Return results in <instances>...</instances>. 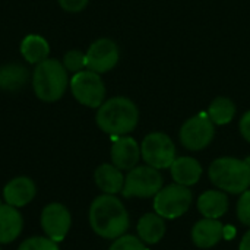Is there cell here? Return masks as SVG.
<instances>
[{"label": "cell", "instance_id": "6da1fadb", "mask_svg": "<svg viewBox=\"0 0 250 250\" xmlns=\"http://www.w3.org/2000/svg\"><path fill=\"white\" fill-rule=\"evenodd\" d=\"M89 226L92 231L107 240H114L126 234L130 221L125 205L114 195H100L97 196L88 214Z\"/></svg>", "mask_w": 250, "mask_h": 250}, {"label": "cell", "instance_id": "7a4b0ae2", "mask_svg": "<svg viewBox=\"0 0 250 250\" xmlns=\"http://www.w3.org/2000/svg\"><path fill=\"white\" fill-rule=\"evenodd\" d=\"M138 120V107L126 97H114L104 101L98 107L95 116L98 127L111 136H125L130 133L136 127Z\"/></svg>", "mask_w": 250, "mask_h": 250}, {"label": "cell", "instance_id": "3957f363", "mask_svg": "<svg viewBox=\"0 0 250 250\" xmlns=\"http://www.w3.org/2000/svg\"><path fill=\"white\" fill-rule=\"evenodd\" d=\"M208 176L211 183L220 190L242 195L250 188V157L245 160L221 157L209 166Z\"/></svg>", "mask_w": 250, "mask_h": 250}, {"label": "cell", "instance_id": "277c9868", "mask_svg": "<svg viewBox=\"0 0 250 250\" xmlns=\"http://www.w3.org/2000/svg\"><path fill=\"white\" fill-rule=\"evenodd\" d=\"M69 72L56 59H45L32 72V89L38 100L54 103L60 100L69 86Z\"/></svg>", "mask_w": 250, "mask_h": 250}, {"label": "cell", "instance_id": "5b68a950", "mask_svg": "<svg viewBox=\"0 0 250 250\" xmlns=\"http://www.w3.org/2000/svg\"><path fill=\"white\" fill-rule=\"evenodd\" d=\"M163 189V176L161 173L151 166H136L129 170L125 177V186L122 195L127 199L139 198H154Z\"/></svg>", "mask_w": 250, "mask_h": 250}, {"label": "cell", "instance_id": "8992f818", "mask_svg": "<svg viewBox=\"0 0 250 250\" xmlns=\"http://www.w3.org/2000/svg\"><path fill=\"white\" fill-rule=\"evenodd\" d=\"M192 201L189 188L177 183L168 185L154 196V211L164 220H176L189 211Z\"/></svg>", "mask_w": 250, "mask_h": 250}, {"label": "cell", "instance_id": "52a82bcc", "mask_svg": "<svg viewBox=\"0 0 250 250\" xmlns=\"http://www.w3.org/2000/svg\"><path fill=\"white\" fill-rule=\"evenodd\" d=\"M75 100L89 108H98L105 98V86L100 76L92 70H82L75 73L69 82Z\"/></svg>", "mask_w": 250, "mask_h": 250}, {"label": "cell", "instance_id": "ba28073f", "mask_svg": "<svg viewBox=\"0 0 250 250\" xmlns=\"http://www.w3.org/2000/svg\"><path fill=\"white\" fill-rule=\"evenodd\" d=\"M141 157L148 166L157 170L170 168L176 160V146L168 135L152 132L146 135L141 144Z\"/></svg>", "mask_w": 250, "mask_h": 250}, {"label": "cell", "instance_id": "9c48e42d", "mask_svg": "<svg viewBox=\"0 0 250 250\" xmlns=\"http://www.w3.org/2000/svg\"><path fill=\"white\" fill-rule=\"evenodd\" d=\"M179 136L186 149L201 151L212 142L215 136V127L208 114L201 113L183 123Z\"/></svg>", "mask_w": 250, "mask_h": 250}, {"label": "cell", "instance_id": "30bf717a", "mask_svg": "<svg viewBox=\"0 0 250 250\" xmlns=\"http://www.w3.org/2000/svg\"><path fill=\"white\" fill-rule=\"evenodd\" d=\"M40 223L44 234L56 243H60L69 234L72 217L69 209L63 204L53 202L44 207V209L41 211Z\"/></svg>", "mask_w": 250, "mask_h": 250}, {"label": "cell", "instance_id": "8fae6325", "mask_svg": "<svg viewBox=\"0 0 250 250\" xmlns=\"http://www.w3.org/2000/svg\"><path fill=\"white\" fill-rule=\"evenodd\" d=\"M85 54L86 69L100 75L111 70L119 62V47L110 38H100L94 41Z\"/></svg>", "mask_w": 250, "mask_h": 250}, {"label": "cell", "instance_id": "7c38bea8", "mask_svg": "<svg viewBox=\"0 0 250 250\" xmlns=\"http://www.w3.org/2000/svg\"><path fill=\"white\" fill-rule=\"evenodd\" d=\"M111 164L119 170H132L141 158V146L130 136H117L111 145Z\"/></svg>", "mask_w": 250, "mask_h": 250}, {"label": "cell", "instance_id": "4fadbf2b", "mask_svg": "<svg viewBox=\"0 0 250 250\" xmlns=\"http://www.w3.org/2000/svg\"><path fill=\"white\" fill-rule=\"evenodd\" d=\"M37 195L35 183L26 177L19 176L7 182L3 188V199L7 205H12L15 208L26 207Z\"/></svg>", "mask_w": 250, "mask_h": 250}, {"label": "cell", "instance_id": "5bb4252c", "mask_svg": "<svg viewBox=\"0 0 250 250\" xmlns=\"http://www.w3.org/2000/svg\"><path fill=\"white\" fill-rule=\"evenodd\" d=\"M224 237V226L220 220L202 218L192 229V242L201 249L217 246Z\"/></svg>", "mask_w": 250, "mask_h": 250}, {"label": "cell", "instance_id": "9a60e30c", "mask_svg": "<svg viewBox=\"0 0 250 250\" xmlns=\"http://www.w3.org/2000/svg\"><path fill=\"white\" fill-rule=\"evenodd\" d=\"M170 173L177 185L190 188L196 185L202 177V166L192 157H176L170 166Z\"/></svg>", "mask_w": 250, "mask_h": 250}, {"label": "cell", "instance_id": "2e32d148", "mask_svg": "<svg viewBox=\"0 0 250 250\" xmlns=\"http://www.w3.org/2000/svg\"><path fill=\"white\" fill-rule=\"evenodd\" d=\"M23 229V220L18 208L12 205H0V245L15 242Z\"/></svg>", "mask_w": 250, "mask_h": 250}, {"label": "cell", "instance_id": "e0dca14e", "mask_svg": "<svg viewBox=\"0 0 250 250\" xmlns=\"http://www.w3.org/2000/svg\"><path fill=\"white\" fill-rule=\"evenodd\" d=\"M94 180L97 188L105 195H116L123 190L125 176L113 164H101L94 173Z\"/></svg>", "mask_w": 250, "mask_h": 250}, {"label": "cell", "instance_id": "ac0fdd59", "mask_svg": "<svg viewBox=\"0 0 250 250\" xmlns=\"http://www.w3.org/2000/svg\"><path fill=\"white\" fill-rule=\"evenodd\" d=\"M138 237L145 245H157L163 240L166 234V223L164 218L157 212L145 214L139 218L136 226Z\"/></svg>", "mask_w": 250, "mask_h": 250}, {"label": "cell", "instance_id": "d6986e66", "mask_svg": "<svg viewBox=\"0 0 250 250\" xmlns=\"http://www.w3.org/2000/svg\"><path fill=\"white\" fill-rule=\"evenodd\" d=\"M198 209L204 218L220 220L229 209V198L223 190H207L198 198Z\"/></svg>", "mask_w": 250, "mask_h": 250}, {"label": "cell", "instance_id": "ffe728a7", "mask_svg": "<svg viewBox=\"0 0 250 250\" xmlns=\"http://www.w3.org/2000/svg\"><path fill=\"white\" fill-rule=\"evenodd\" d=\"M21 54L28 63L37 66L38 63L48 59L50 44L44 37L38 34H28L21 42Z\"/></svg>", "mask_w": 250, "mask_h": 250}, {"label": "cell", "instance_id": "44dd1931", "mask_svg": "<svg viewBox=\"0 0 250 250\" xmlns=\"http://www.w3.org/2000/svg\"><path fill=\"white\" fill-rule=\"evenodd\" d=\"M29 73L25 66L10 63L0 67V88L4 91H18L28 82Z\"/></svg>", "mask_w": 250, "mask_h": 250}, {"label": "cell", "instance_id": "7402d4cb", "mask_svg": "<svg viewBox=\"0 0 250 250\" xmlns=\"http://www.w3.org/2000/svg\"><path fill=\"white\" fill-rule=\"evenodd\" d=\"M207 114L212 120L214 125L223 126V125H227L233 120V117L236 114V105L230 98L218 97L211 103Z\"/></svg>", "mask_w": 250, "mask_h": 250}, {"label": "cell", "instance_id": "603a6c76", "mask_svg": "<svg viewBox=\"0 0 250 250\" xmlns=\"http://www.w3.org/2000/svg\"><path fill=\"white\" fill-rule=\"evenodd\" d=\"M63 66L70 73H78L86 69V54L79 50H69L63 56Z\"/></svg>", "mask_w": 250, "mask_h": 250}, {"label": "cell", "instance_id": "cb8c5ba5", "mask_svg": "<svg viewBox=\"0 0 250 250\" xmlns=\"http://www.w3.org/2000/svg\"><path fill=\"white\" fill-rule=\"evenodd\" d=\"M18 250H60L59 243L48 239L47 236H35L23 240Z\"/></svg>", "mask_w": 250, "mask_h": 250}, {"label": "cell", "instance_id": "d4e9b609", "mask_svg": "<svg viewBox=\"0 0 250 250\" xmlns=\"http://www.w3.org/2000/svg\"><path fill=\"white\" fill-rule=\"evenodd\" d=\"M108 250H145V243L132 234H123L111 243Z\"/></svg>", "mask_w": 250, "mask_h": 250}, {"label": "cell", "instance_id": "484cf974", "mask_svg": "<svg viewBox=\"0 0 250 250\" xmlns=\"http://www.w3.org/2000/svg\"><path fill=\"white\" fill-rule=\"evenodd\" d=\"M237 218L242 224L250 227V188L245 190L237 202Z\"/></svg>", "mask_w": 250, "mask_h": 250}, {"label": "cell", "instance_id": "4316f807", "mask_svg": "<svg viewBox=\"0 0 250 250\" xmlns=\"http://www.w3.org/2000/svg\"><path fill=\"white\" fill-rule=\"evenodd\" d=\"M57 1L63 10L70 12V13H78L86 7L89 0H57Z\"/></svg>", "mask_w": 250, "mask_h": 250}, {"label": "cell", "instance_id": "83f0119b", "mask_svg": "<svg viewBox=\"0 0 250 250\" xmlns=\"http://www.w3.org/2000/svg\"><path fill=\"white\" fill-rule=\"evenodd\" d=\"M239 129H240V133L242 136L248 141L250 144V111L245 113L243 117L240 119V123H239Z\"/></svg>", "mask_w": 250, "mask_h": 250}, {"label": "cell", "instance_id": "f1b7e54d", "mask_svg": "<svg viewBox=\"0 0 250 250\" xmlns=\"http://www.w3.org/2000/svg\"><path fill=\"white\" fill-rule=\"evenodd\" d=\"M239 250H250V229L246 231V234L242 237L240 245H239Z\"/></svg>", "mask_w": 250, "mask_h": 250}, {"label": "cell", "instance_id": "f546056e", "mask_svg": "<svg viewBox=\"0 0 250 250\" xmlns=\"http://www.w3.org/2000/svg\"><path fill=\"white\" fill-rule=\"evenodd\" d=\"M0 250H1V249H0Z\"/></svg>", "mask_w": 250, "mask_h": 250}]
</instances>
